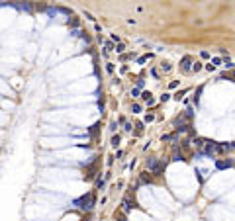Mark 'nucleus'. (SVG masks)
I'll list each match as a JSON object with an SVG mask.
<instances>
[{
    "instance_id": "obj_1",
    "label": "nucleus",
    "mask_w": 235,
    "mask_h": 221,
    "mask_svg": "<svg viewBox=\"0 0 235 221\" xmlns=\"http://www.w3.org/2000/svg\"><path fill=\"white\" fill-rule=\"evenodd\" d=\"M72 206L78 209H82V211H86V213H90L92 209H94V206H96V198H94V192H88V194H82L78 200H75L72 202Z\"/></svg>"
},
{
    "instance_id": "obj_2",
    "label": "nucleus",
    "mask_w": 235,
    "mask_h": 221,
    "mask_svg": "<svg viewBox=\"0 0 235 221\" xmlns=\"http://www.w3.org/2000/svg\"><path fill=\"white\" fill-rule=\"evenodd\" d=\"M145 166H147V170H149L151 174L155 176H161L165 172V166H167V161H159V159H155V156H149L147 161H145Z\"/></svg>"
},
{
    "instance_id": "obj_3",
    "label": "nucleus",
    "mask_w": 235,
    "mask_h": 221,
    "mask_svg": "<svg viewBox=\"0 0 235 221\" xmlns=\"http://www.w3.org/2000/svg\"><path fill=\"white\" fill-rule=\"evenodd\" d=\"M192 65H194V59L190 57V55H184V57L180 59V71H182L184 74H190V72H192Z\"/></svg>"
},
{
    "instance_id": "obj_4",
    "label": "nucleus",
    "mask_w": 235,
    "mask_h": 221,
    "mask_svg": "<svg viewBox=\"0 0 235 221\" xmlns=\"http://www.w3.org/2000/svg\"><path fill=\"white\" fill-rule=\"evenodd\" d=\"M235 149V143H217L215 147V155H223V153H231Z\"/></svg>"
},
{
    "instance_id": "obj_5",
    "label": "nucleus",
    "mask_w": 235,
    "mask_h": 221,
    "mask_svg": "<svg viewBox=\"0 0 235 221\" xmlns=\"http://www.w3.org/2000/svg\"><path fill=\"white\" fill-rule=\"evenodd\" d=\"M231 166H233L231 159H217L215 161V168L217 170H225V168H231Z\"/></svg>"
},
{
    "instance_id": "obj_6",
    "label": "nucleus",
    "mask_w": 235,
    "mask_h": 221,
    "mask_svg": "<svg viewBox=\"0 0 235 221\" xmlns=\"http://www.w3.org/2000/svg\"><path fill=\"white\" fill-rule=\"evenodd\" d=\"M133 200H131V196H124V200H122V209H124L125 213H129L131 209H133Z\"/></svg>"
},
{
    "instance_id": "obj_7",
    "label": "nucleus",
    "mask_w": 235,
    "mask_h": 221,
    "mask_svg": "<svg viewBox=\"0 0 235 221\" xmlns=\"http://www.w3.org/2000/svg\"><path fill=\"white\" fill-rule=\"evenodd\" d=\"M176 139H178V133H167V135H163L161 137V141H163V143H176Z\"/></svg>"
},
{
    "instance_id": "obj_8",
    "label": "nucleus",
    "mask_w": 235,
    "mask_h": 221,
    "mask_svg": "<svg viewBox=\"0 0 235 221\" xmlns=\"http://www.w3.org/2000/svg\"><path fill=\"white\" fill-rule=\"evenodd\" d=\"M141 100H143L147 106H155V98H153L151 92H143V94H141Z\"/></svg>"
},
{
    "instance_id": "obj_9",
    "label": "nucleus",
    "mask_w": 235,
    "mask_h": 221,
    "mask_svg": "<svg viewBox=\"0 0 235 221\" xmlns=\"http://www.w3.org/2000/svg\"><path fill=\"white\" fill-rule=\"evenodd\" d=\"M190 143L194 145V147H196L198 151H202V149H204V145H206V139H202V137H194V139H192Z\"/></svg>"
},
{
    "instance_id": "obj_10",
    "label": "nucleus",
    "mask_w": 235,
    "mask_h": 221,
    "mask_svg": "<svg viewBox=\"0 0 235 221\" xmlns=\"http://www.w3.org/2000/svg\"><path fill=\"white\" fill-rule=\"evenodd\" d=\"M67 24H69V27H71V29H77V27H80V20L75 18V16H69Z\"/></svg>"
},
{
    "instance_id": "obj_11",
    "label": "nucleus",
    "mask_w": 235,
    "mask_h": 221,
    "mask_svg": "<svg viewBox=\"0 0 235 221\" xmlns=\"http://www.w3.org/2000/svg\"><path fill=\"white\" fill-rule=\"evenodd\" d=\"M139 182L141 184H151L153 182V176L147 174V172H141V174H139Z\"/></svg>"
},
{
    "instance_id": "obj_12",
    "label": "nucleus",
    "mask_w": 235,
    "mask_h": 221,
    "mask_svg": "<svg viewBox=\"0 0 235 221\" xmlns=\"http://www.w3.org/2000/svg\"><path fill=\"white\" fill-rule=\"evenodd\" d=\"M14 6L18 8V10H26V12H32V10H33V6H32V4H27V2H24V4L20 2V4H14Z\"/></svg>"
},
{
    "instance_id": "obj_13",
    "label": "nucleus",
    "mask_w": 235,
    "mask_h": 221,
    "mask_svg": "<svg viewBox=\"0 0 235 221\" xmlns=\"http://www.w3.org/2000/svg\"><path fill=\"white\" fill-rule=\"evenodd\" d=\"M202 88H204V86H200V88L194 92V96H192V102H194L196 106H198V102H200V94H202Z\"/></svg>"
},
{
    "instance_id": "obj_14",
    "label": "nucleus",
    "mask_w": 235,
    "mask_h": 221,
    "mask_svg": "<svg viewBox=\"0 0 235 221\" xmlns=\"http://www.w3.org/2000/svg\"><path fill=\"white\" fill-rule=\"evenodd\" d=\"M71 35L72 37H84V32H82V29H80V27H77V29H71Z\"/></svg>"
},
{
    "instance_id": "obj_15",
    "label": "nucleus",
    "mask_w": 235,
    "mask_h": 221,
    "mask_svg": "<svg viewBox=\"0 0 235 221\" xmlns=\"http://www.w3.org/2000/svg\"><path fill=\"white\" fill-rule=\"evenodd\" d=\"M141 110H143V106L139 104V102H133V104H131V112H133V114H139Z\"/></svg>"
},
{
    "instance_id": "obj_16",
    "label": "nucleus",
    "mask_w": 235,
    "mask_h": 221,
    "mask_svg": "<svg viewBox=\"0 0 235 221\" xmlns=\"http://www.w3.org/2000/svg\"><path fill=\"white\" fill-rule=\"evenodd\" d=\"M120 121H122V123H124V131H127V133H129V131L133 129V125H131L129 121H125L124 117H120Z\"/></svg>"
},
{
    "instance_id": "obj_17",
    "label": "nucleus",
    "mask_w": 235,
    "mask_h": 221,
    "mask_svg": "<svg viewBox=\"0 0 235 221\" xmlns=\"http://www.w3.org/2000/svg\"><path fill=\"white\" fill-rule=\"evenodd\" d=\"M204 69V65L200 63V61H194V65H192V72H200Z\"/></svg>"
},
{
    "instance_id": "obj_18",
    "label": "nucleus",
    "mask_w": 235,
    "mask_h": 221,
    "mask_svg": "<svg viewBox=\"0 0 235 221\" xmlns=\"http://www.w3.org/2000/svg\"><path fill=\"white\" fill-rule=\"evenodd\" d=\"M182 116H184V117H186V119L190 121V119L194 117V110H192V108H188V110H184V114H182Z\"/></svg>"
},
{
    "instance_id": "obj_19",
    "label": "nucleus",
    "mask_w": 235,
    "mask_h": 221,
    "mask_svg": "<svg viewBox=\"0 0 235 221\" xmlns=\"http://www.w3.org/2000/svg\"><path fill=\"white\" fill-rule=\"evenodd\" d=\"M124 51H125V43H122V41H120V43L116 45V53H120V55H124Z\"/></svg>"
},
{
    "instance_id": "obj_20",
    "label": "nucleus",
    "mask_w": 235,
    "mask_h": 221,
    "mask_svg": "<svg viewBox=\"0 0 235 221\" xmlns=\"http://www.w3.org/2000/svg\"><path fill=\"white\" fill-rule=\"evenodd\" d=\"M170 69H172V67H170V63H165V61L161 63V71H163V72H170Z\"/></svg>"
},
{
    "instance_id": "obj_21",
    "label": "nucleus",
    "mask_w": 235,
    "mask_h": 221,
    "mask_svg": "<svg viewBox=\"0 0 235 221\" xmlns=\"http://www.w3.org/2000/svg\"><path fill=\"white\" fill-rule=\"evenodd\" d=\"M114 71H116L114 63H106V72H108V74H114Z\"/></svg>"
},
{
    "instance_id": "obj_22",
    "label": "nucleus",
    "mask_w": 235,
    "mask_h": 221,
    "mask_svg": "<svg viewBox=\"0 0 235 221\" xmlns=\"http://www.w3.org/2000/svg\"><path fill=\"white\" fill-rule=\"evenodd\" d=\"M98 127H100V125H98V123H94V125L90 127V129L86 131V133H88V135H96V133H98Z\"/></svg>"
},
{
    "instance_id": "obj_23",
    "label": "nucleus",
    "mask_w": 235,
    "mask_h": 221,
    "mask_svg": "<svg viewBox=\"0 0 235 221\" xmlns=\"http://www.w3.org/2000/svg\"><path fill=\"white\" fill-rule=\"evenodd\" d=\"M186 92H188V90H178V92L174 94V100H178V102H180V100L184 98V94H186Z\"/></svg>"
},
{
    "instance_id": "obj_24",
    "label": "nucleus",
    "mask_w": 235,
    "mask_h": 221,
    "mask_svg": "<svg viewBox=\"0 0 235 221\" xmlns=\"http://www.w3.org/2000/svg\"><path fill=\"white\" fill-rule=\"evenodd\" d=\"M223 63V59H220V57H214L212 61H210V65H214V67H217V65H222Z\"/></svg>"
},
{
    "instance_id": "obj_25",
    "label": "nucleus",
    "mask_w": 235,
    "mask_h": 221,
    "mask_svg": "<svg viewBox=\"0 0 235 221\" xmlns=\"http://www.w3.org/2000/svg\"><path fill=\"white\" fill-rule=\"evenodd\" d=\"M129 59H135V53H124L122 55V61H129Z\"/></svg>"
},
{
    "instance_id": "obj_26",
    "label": "nucleus",
    "mask_w": 235,
    "mask_h": 221,
    "mask_svg": "<svg viewBox=\"0 0 235 221\" xmlns=\"http://www.w3.org/2000/svg\"><path fill=\"white\" fill-rule=\"evenodd\" d=\"M135 127H137V129H135V133H133V135H135V137H139L141 133H143V123H137Z\"/></svg>"
},
{
    "instance_id": "obj_27",
    "label": "nucleus",
    "mask_w": 235,
    "mask_h": 221,
    "mask_svg": "<svg viewBox=\"0 0 235 221\" xmlns=\"http://www.w3.org/2000/svg\"><path fill=\"white\" fill-rule=\"evenodd\" d=\"M110 39H112V43H120V35H117V33H110Z\"/></svg>"
},
{
    "instance_id": "obj_28",
    "label": "nucleus",
    "mask_w": 235,
    "mask_h": 221,
    "mask_svg": "<svg viewBox=\"0 0 235 221\" xmlns=\"http://www.w3.org/2000/svg\"><path fill=\"white\" fill-rule=\"evenodd\" d=\"M131 96H133V98H141V90H139V88H131Z\"/></svg>"
},
{
    "instance_id": "obj_29",
    "label": "nucleus",
    "mask_w": 235,
    "mask_h": 221,
    "mask_svg": "<svg viewBox=\"0 0 235 221\" xmlns=\"http://www.w3.org/2000/svg\"><path fill=\"white\" fill-rule=\"evenodd\" d=\"M149 59H151V55H143V57H139V59H137V63L141 65V63H147Z\"/></svg>"
},
{
    "instance_id": "obj_30",
    "label": "nucleus",
    "mask_w": 235,
    "mask_h": 221,
    "mask_svg": "<svg viewBox=\"0 0 235 221\" xmlns=\"http://www.w3.org/2000/svg\"><path fill=\"white\" fill-rule=\"evenodd\" d=\"M153 119H155V116H153V114H147V116H145V119H143V123H151Z\"/></svg>"
},
{
    "instance_id": "obj_31",
    "label": "nucleus",
    "mask_w": 235,
    "mask_h": 221,
    "mask_svg": "<svg viewBox=\"0 0 235 221\" xmlns=\"http://www.w3.org/2000/svg\"><path fill=\"white\" fill-rule=\"evenodd\" d=\"M120 145V135H114L112 137V147H117Z\"/></svg>"
},
{
    "instance_id": "obj_32",
    "label": "nucleus",
    "mask_w": 235,
    "mask_h": 221,
    "mask_svg": "<svg viewBox=\"0 0 235 221\" xmlns=\"http://www.w3.org/2000/svg\"><path fill=\"white\" fill-rule=\"evenodd\" d=\"M169 88H170V90L178 88V80H170V82H169Z\"/></svg>"
},
{
    "instance_id": "obj_33",
    "label": "nucleus",
    "mask_w": 235,
    "mask_h": 221,
    "mask_svg": "<svg viewBox=\"0 0 235 221\" xmlns=\"http://www.w3.org/2000/svg\"><path fill=\"white\" fill-rule=\"evenodd\" d=\"M143 86H145V80H143V78H139V80H137V84H135V88H139V90H141Z\"/></svg>"
},
{
    "instance_id": "obj_34",
    "label": "nucleus",
    "mask_w": 235,
    "mask_h": 221,
    "mask_svg": "<svg viewBox=\"0 0 235 221\" xmlns=\"http://www.w3.org/2000/svg\"><path fill=\"white\" fill-rule=\"evenodd\" d=\"M169 98H170V94H169V92H165L163 96H161V102H163V104H165V102H169Z\"/></svg>"
},
{
    "instance_id": "obj_35",
    "label": "nucleus",
    "mask_w": 235,
    "mask_h": 221,
    "mask_svg": "<svg viewBox=\"0 0 235 221\" xmlns=\"http://www.w3.org/2000/svg\"><path fill=\"white\" fill-rule=\"evenodd\" d=\"M151 76H153V78H161V74H159L157 69H151Z\"/></svg>"
},
{
    "instance_id": "obj_36",
    "label": "nucleus",
    "mask_w": 235,
    "mask_h": 221,
    "mask_svg": "<svg viewBox=\"0 0 235 221\" xmlns=\"http://www.w3.org/2000/svg\"><path fill=\"white\" fill-rule=\"evenodd\" d=\"M116 129H117V121H112V123H110V131L114 133Z\"/></svg>"
},
{
    "instance_id": "obj_37",
    "label": "nucleus",
    "mask_w": 235,
    "mask_h": 221,
    "mask_svg": "<svg viewBox=\"0 0 235 221\" xmlns=\"http://www.w3.org/2000/svg\"><path fill=\"white\" fill-rule=\"evenodd\" d=\"M200 57H202V59H210V53L208 51H200Z\"/></svg>"
},
{
    "instance_id": "obj_38",
    "label": "nucleus",
    "mask_w": 235,
    "mask_h": 221,
    "mask_svg": "<svg viewBox=\"0 0 235 221\" xmlns=\"http://www.w3.org/2000/svg\"><path fill=\"white\" fill-rule=\"evenodd\" d=\"M206 71H210V72H214V71H215V67H214V65H210V63H208V65H206Z\"/></svg>"
},
{
    "instance_id": "obj_39",
    "label": "nucleus",
    "mask_w": 235,
    "mask_h": 221,
    "mask_svg": "<svg viewBox=\"0 0 235 221\" xmlns=\"http://www.w3.org/2000/svg\"><path fill=\"white\" fill-rule=\"evenodd\" d=\"M84 16H86V20H90V22H94V16H92V14H90V12H86V14H84Z\"/></svg>"
},
{
    "instance_id": "obj_40",
    "label": "nucleus",
    "mask_w": 235,
    "mask_h": 221,
    "mask_svg": "<svg viewBox=\"0 0 235 221\" xmlns=\"http://www.w3.org/2000/svg\"><path fill=\"white\" fill-rule=\"evenodd\" d=\"M231 78H235V69H233V72H231Z\"/></svg>"
},
{
    "instance_id": "obj_41",
    "label": "nucleus",
    "mask_w": 235,
    "mask_h": 221,
    "mask_svg": "<svg viewBox=\"0 0 235 221\" xmlns=\"http://www.w3.org/2000/svg\"><path fill=\"white\" fill-rule=\"evenodd\" d=\"M2 6H6V2H0V8H2Z\"/></svg>"
}]
</instances>
